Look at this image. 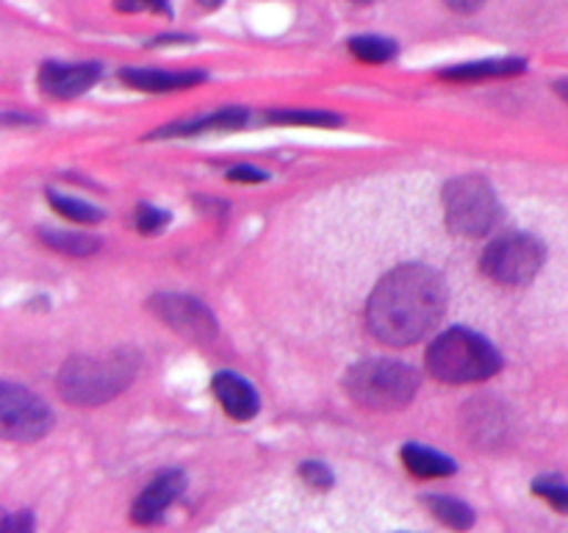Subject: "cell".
Returning a JSON list of instances; mask_svg holds the SVG:
<instances>
[{
  "mask_svg": "<svg viewBox=\"0 0 568 533\" xmlns=\"http://www.w3.org/2000/svg\"><path fill=\"white\" fill-rule=\"evenodd\" d=\"M447 283L425 264H405L388 272L372 292L366 322L372 336L388 348H408L442 320Z\"/></svg>",
  "mask_w": 568,
  "mask_h": 533,
  "instance_id": "1",
  "label": "cell"
},
{
  "mask_svg": "<svg viewBox=\"0 0 568 533\" xmlns=\"http://www.w3.org/2000/svg\"><path fill=\"white\" fill-rule=\"evenodd\" d=\"M136 378V353L78 355L59 372L61 398L72 405H100L114 400Z\"/></svg>",
  "mask_w": 568,
  "mask_h": 533,
  "instance_id": "2",
  "label": "cell"
},
{
  "mask_svg": "<svg viewBox=\"0 0 568 533\" xmlns=\"http://www.w3.org/2000/svg\"><path fill=\"white\" fill-rule=\"evenodd\" d=\"M499 366L503 359L494 344L466 328H449L427 350V370L444 383L486 381Z\"/></svg>",
  "mask_w": 568,
  "mask_h": 533,
  "instance_id": "3",
  "label": "cell"
},
{
  "mask_svg": "<svg viewBox=\"0 0 568 533\" xmlns=\"http://www.w3.org/2000/svg\"><path fill=\"white\" fill-rule=\"evenodd\" d=\"M347 392L369 411H399L414 400L419 375L399 361H361L347 372Z\"/></svg>",
  "mask_w": 568,
  "mask_h": 533,
  "instance_id": "4",
  "label": "cell"
},
{
  "mask_svg": "<svg viewBox=\"0 0 568 533\" xmlns=\"http://www.w3.org/2000/svg\"><path fill=\"white\" fill-rule=\"evenodd\" d=\"M444 214L458 237H486L499 220V200L480 175H460L444 187Z\"/></svg>",
  "mask_w": 568,
  "mask_h": 533,
  "instance_id": "5",
  "label": "cell"
},
{
  "mask_svg": "<svg viewBox=\"0 0 568 533\" xmlns=\"http://www.w3.org/2000/svg\"><path fill=\"white\" fill-rule=\"evenodd\" d=\"M544 244L527 233H508L488 244L483 253V272L503 286H525L541 272Z\"/></svg>",
  "mask_w": 568,
  "mask_h": 533,
  "instance_id": "6",
  "label": "cell"
},
{
  "mask_svg": "<svg viewBox=\"0 0 568 533\" xmlns=\"http://www.w3.org/2000/svg\"><path fill=\"white\" fill-rule=\"evenodd\" d=\"M53 428L48 405L28 389L14 383H0V433L9 442H37Z\"/></svg>",
  "mask_w": 568,
  "mask_h": 533,
  "instance_id": "7",
  "label": "cell"
},
{
  "mask_svg": "<svg viewBox=\"0 0 568 533\" xmlns=\"http://www.w3.org/2000/svg\"><path fill=\"white\" fill-rule=\"evenodd\" d=\"M150 309L181 336L194 339V342H211L216 336L214 314L200 300L189 298V294L161 292L150 300Z\"/></svg>",
  "mask_w": 568,
  "mask_h": 533,
  "instance_id": "8",
  "label": "cell"
},
{
  "mask_svg": "<svg viewBox=\"0 0 568 533\" xmlns=\"http://www.w3.org/2000/svg\"><path fill=\"white\" fill-rule=\"evenodd\" d=\"M183 486H186V477L178 470H170L164 472V475L155 477V481L148 483L144 492L133 500L131 522H136V525H155V522L166 514V509L181 497Z\"/></svg>",
  "mask_w": 568,
  "mask_h": 533,
  "instance_id": "9",
  "label": "cell"
},
{
  "mask_svg": "<svg viewBox=\"0 0 568 533\" xmlns=\"http://www.w3.org/2000/svg\"><path fill=\"white\" fill-rule=\"evenodd\" d=\"M98 78V64H59V61H48L39 70V87L50 98L72 100L87 92V89H92Z\"/></svg>",
  "mask_w": 568,
  "mask_h": 533,
  "instance_id": "10",
  "label": "cell"
},
{
  "mask_svg": "<svg viewBox=\"0 0 568 533\" xmlns=\"http://www.w3.org/2000/svg\"><path fill=\"white\" fill-rule=\"evenodd\" d=\"M211 389H214L216 400H220V405L231 420L247 422L258 414V392L236 372H216Z\"/></svg>",
  "mask_w": 568,
  "mask_h": 533,
  "instance_id": "11",
  "label": "cell"
},
{
  "mask_svg": "<svg viewBox=\"0 0 568 533\" xmlns=\"http://www.w3.org/2000/svg\"><path fill=\"white\" fill-rule=\"evenodd\" d=\"M122 83L139 92H181V89L197 87L205 81V72H164V70H139L128 67L120 72Z\"/></svg>",
  "mask_w": 568,
  "mask_h": 533,
  "instance_id": "12",
  "label": "cell"
},
{
  "mask_svg": "<svg viewBox=\"0 0 568 533\" xmlns=\"http://www.w3.org/2000/svg\"><path fill=\"white\" fill-rule=\"evenodd\" d=\"M244 122H247V109H220L205 117H194V120L161 128V131H153V137H197V133L205 131H233V128H242Z\"/></svg>",
  "mask_w": 568,
  "mask_h": 533,
  "instance_id": "13",
  "label": "cell"
},
{
  "mask_svg": "<svg viewBox=\"0 0 568 533\" xmlns=\"http://www.w3.org/2000/svg\"><path fill=\"white\" fill-rule=\"evenodd\" d=\"M403 464L408 466L410 475L416 477H449L455 475V470H458V464H455L449 455L438 453V450L433 447H425V444H405L403 447Z\"/></svg>",
  "mask_w": 568,
  "mask_h": 533,
  "instance_id": "14",
  "label": "cell"
},
{
  "mask_svg": "<svg viewBox=\"0 0 568 533\" xmlns=\"http://www.w3.org/2000/svg\"><path fill=\"white\" fill-rule=\"evenodd\" d=\"M525 67L527 64L521 59H486L449 67L442 72V78H447V81H486V78L519 76V72H525Z\"/></svg>",
  "mask_w": 568,
  "mask_h": 533,
  "instance_id": "15",
  "label": "cell"
},
{
  "mask_svg": "<svg viewBox=\"0 0 568 533\" xmlns=\"http://www.w3.org/2000/svg\"><path fill=\"white\" fill-rule=\"evenodd\" d=\"M425 505L442 525L453 527V531L464 533L475 525V511H471V505H466L464 500L447 497V494H427Z\"/></svg>",
  "mask_w": 568,
  "mask_h": 533,
  "instance_id": "16",
  "label": "cell"
},
{
  "mask_svg": "<svg viewBox=\"0 0 568 533\" xmlns=\"http://www.w3.org/2000/svg\"><path fill=\"white\" fill-rule=\"evenodd\" d=\"M270 122L277 125H314V128H336L342 125V117L322 109H275L270 111Z\"/></svg>",
  "mask_w": 568,
  "mask_h": 533,
  "instance_id": "17",
  "label": "cell"
},
{
  "mask_svg": "<svg viewBox=\"0 0 568 533\" xmlns=\"http://www.w3.org/2000/svg\"><path fill=\"white\" fill-rule=\"evenodd\" d=\"M39 237H42V242L48 244V248L59 250V253L64 255H92L98 253L100 248V239L94 237H87V233H67V231H39Z\"/></svg>",
  "mask_w": 568,
  "mask_h": 533,
  "instance_id": "18",
  "label": "cell"
},
{
  "mask_svg": "<svg viewBox=\"0 0 568 533\" xmlns=\"http://www.w3.org/2000/svg\"><path fill=\"white\" fill-rule=\"evenodd\" d=\"M397 42L386 37H355L349 39V53L364 64H386L397 56Z\"/></svg>",
  "mask_w": 568,
  "mask_h": 533,
  "instance_id": "19",
  "label": "cell"
},
{
  "mask_svg": "<svg viewBox=\"0 0 568 533\" xmlns=\"http://www.w3.org/2000/svg\"><path fill=\"white\" fill-rule=\"evenodd\" d=\"M48 198H50V205L55 209V214L67 217L70 222H89V225H94V222L103 220V211H100L98 205L87 203V200L67 198V194L53 192V189L48 192Z\"/></svg>",
  "mask_w": 568,
  "mask_h": 533,
  "instance_id": "20",
  "label": "cell"
},
{
  "mask_svg": "<svg viewBox=\"0 0 568 533\" xmlns=\"http://www.w3.org/2000/svg\"><path fill=\"white\" fill-rule=\"evenodd\" d=\"M532 494H538L541 500H547L555 511L568 514V483L558 475H541L532 481Z\"/></svg>",
  "mask_w": 568,
  "mask_h": 533,
  "instance_id": "21",
  "label": "cell"
},
{
  "mask_svg": "<svg viewBox=\"0 0 568 533\" xmlns=\"http://www.w3.org/2000/svg\"><path fill=\"white\" fill-rule=\"evenodd\" d=\"M166 222H170V214L148 203L139 205L136 217H133V225H136V231L142 233H161L166 228Z\"/></svg>",
  "mask_w": 568,
  "mask_h": 533,
  "instance_id": "22",
  "label": "cell"
},
{
  "mask_svg": "<svg viewBox=\"0 0 568 533\" xmlns=\"http://www.w3.org/2000/svg\"><path fill=\"white\" fill-rule=\"evenodd\" d=\"M300 475H303V481L308 483L311 489H320V492L333 486V472L327 470L322 461H305V464L300 466Z\"/></svg>",
  "mask_w": 568,
  "mask_h": 533,
  "instance_id": "23",
  "label": "cell"
},
{
  "mask_svg": "<svg viewBox=\"0 0 568 533\" xmlns=\"http://www.w3.org/2000/svg\"><path fill=\"white\" fill-rule=\"evenodd\" d=\"M114 9L122 14H139V11L170 14V0H114Z\"/></svg>",
  "mask_w": 568,
  "mask_h": 533,
  "instance_id": "24",
  "label": "cell"
},
{
  "mask_svg": "<svg viewBox=\"0 0 568 533\" xmlns=\"http://www.w3.org/2000/svg\"><path fill=\"white\" fill-rule=\"evenodd\" d=\"M0 533H33V516L28 511H17V514H6Z\"/></svg>",
  "mask_w": 568,
  "mask_h": 533,
  "instance_id": "25",
  "label": "cell"
},
{
  "mask_svg": "<svg viewBox=\"0 0 568 533\" xmlns=\"http://www.w3.org/2000/svg\"><path fill=\"white\" fill-rule=\"evenodd\" d=\"M266 172H261V170H255V167H250V164H239V167H231V170H227V181H233V183H261V181H266Z\"/></svg>",
  "mask_w": 568,
  "mask_h": 533,
  "instance_id": "26",
  "label": "cell"
},
{
  "mask_svg": "<svg viewBox=\"0 0 568 533\" xmlns=\"http://www.w3.org/2000/svg\"><path fill=\"white\" fill-rule=\"evenodd\" d=\"M444 3H447L449 9L460 11V14H471V11L480 9V6L486 3V0H444Z\"/></svg>",
  "mask_w": 568,
  "mask_h": 533,
  "instance_id": "27",
  "label": "cell"
},
{
  "mask_svg": "<svg viewBox=\"0 0 568 533\" xmlns=\"http://www.w3.org/2000/svg\"><path fill=\"white\" fill-rule=\"evenodd\" d=\"M203 9H216V6H222V0H197Z\"/></svg>",
  "mask_w": 568,
  "mask_h": 533,
  "instance_id": "28",
  "label": "cell"
},
{
  "mask_svg": "<svg viewBox=\"0 0 568 533\" xmlns=\"http://www.w3.org/2000/svg\"><path fill=\"white\" fill-rule=\"evenodd\" d=\"M558 92H560V98L566 100L568 103V81H564V83H558Z\"/></svg>",
  "mask_w": 568,
  "mask_h": 533,
  "instance_id": "29",
  "label": "cell"
},
{
  "mask_svg": "<svg viewBox=\"0 0 568 533\" xmlns=\"http://www.w3.org/2000/svg\"><path fill=\"white\" fill-rule=\"evenodd\" d=\"M349 3H358V6H366V3H369V0H349Z\"/></svg>",
  "mask_w": 568,
  "mask_h": 533,
  "instance_id": "30",
  "label": "cell"
}]
</instances>
